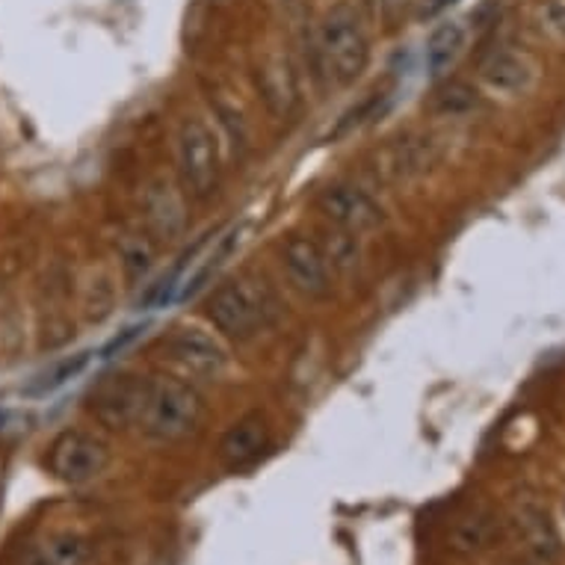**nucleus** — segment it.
<instances>
[{
  "instance_id": "obj_12",
  "label": "nucleus",
  "mask_w": 565,
  "mask_h": 565,
  "mask_svg": "<svg viewBox=\"0 0 565 565\" xmlns=\"http://www.w3.org/2000/svg\"><path fill=\"white\" fill-rule=\"evenodd\" d=\"M480 77L494 93L521 95L527 93L530 84H533V65L524 54H515V51H507V47H494L480 63Z\"/></svg>"
},
{
  "instance_id": "obj_9",
  "label": "nucleus",
  "mask_w": 565,
  "mask_h": 565,
  "mask_svg": "<svg viewBox=\"0 0 565 565\" xmlns=\"http://www.w3.org/2000/svg\"><path fill=\"white\" fill-rule=\"evenodd\" d=\"M167 352L172 355V362L181 364L195 380H223L225 367H228V355L220 347V341L204 334L202 329H190V326L169 334Z\"/></svg>"
},
{
  "instance_id": "obj_14",
  "label": "nucleus",
  "mask_w": 565,
  "mask_h": 565,
  "mask_svg": "<svg viewBox=\"0 0 565 565\" xmlns=\"http://www.w3.org/2000/svg\"><path fill=\"white\" fill-rule=\"evenodd\" d=\"M465 39H468V33H465V28L459 21H441V24L429 33L427 54H424L429 77H445L447 72L454 68L456 60H459L465 51Z\"/></svg>"
},
{
  "instance_id": "obj_17",
  "label": "nucleus",
  "mask_w": 565,
  "mask_h": 565,
  "mask_svg": "<svg viewBox=\"0 0 565 565\" xmlns=\"http://www.w3.org/2000/svg\"><path fill=\"white\" fill-rule=\"evenodd\" d=\"M86 359H89V355H86V352H81V355H75V359H68V362L56 364L54 371L45 373V376H39V382L30 391H33V394H45V391L60 388L63 382H68V380H72V376H75V373L84 371Z\"/></svg>"
},
{
  "instance_id": "obj_11",
  "label": "nucleus",
  "mask_w": 565,
  "mask_h": 565,
  "mask_svg": "<svg viewBox=\"0 0 565 565\" xmlns=\"http://www.w3.org/2000/svg\"><path fill=\"white\" fill-rule=\"evenodd\" d=\"M93 542L77 533H51L19 551L12 565H89Z\"/></svg>"
},
{
  "instance_id": "obj_18",
  "label": "nucleus",
  "mask_w": 565,
  "mask_h": 565,
  "mask_svg": "<svg viewBox=\"0 0 565 565\" xmlns=\"http://www.w3.org/2000/svg\"><path fill=\"white\" fill-rule=\"evenodd\" d=\"M412 0H367V10L373 12V19L385 24V28H397L403 15H406Z\"/></svg>"
},
{
  "instance_id": "obj_13",
  "label": "nucleus",
  "mask_w": 565,
  "mask_h": 565,
  "mask_svg": "<svg viewBox=\"0 0 565 565\" xmlns=\"http://www.w3.org/2000/svg\"><path fill=\"white\" fill-rule=\"evenodd\" d=\"M146 220H149L151 232L160 237H178L184 228V207L178 202L175 190L167 181H154L146 193Z\"/></svg>"
},
{
  "instance_id": "obj_4",
  "label": "nucleus",
  "mask_w": 565,
  "mask_h": 565,
  "mask_svg": "<svg viewBox=\"0 0 565 565\" xmlns=\"http://www.w3.org/2000/svg\"><path fill=\"white\" fill-rule=\"evenodd\" d=\"M178 178L186 195L193 199H207L216 190L220 181V146H216L214 130L207 128L204 121L186 119L178 130Z\"/></svg>"
},
{
  "instance_id": "obj_19",
  "label": "nucleus",
  "mask_w": 565,
  "mask_h": 565,
  "mask_svg": "<svg viewBox=\"0 0 565 565\" xmlns=\"http://www.w3.org/2000/svg\"><path fill=\"white\" fill-rule=\"evenodd\" d=\"M539 21H542V30L565 42V0H545L539 10Z\"/></svg>"
},
{
  "instance_id": "obj_16",
  "label": "nucleus",
  "mask_w": 565,
  "mask_h": 565,
  "mask_svg": "<svg viewBox=\"0 0 565 565\" xmlns=\"http://www.w3.org/2000/svg\"><path fill=\"white\" fill-rule=\"evenodd\" d=\"M477 104V95H473V89H468L465 84H450L441 89V95H438V113H445V116H462V113H468Z\"/></svg>"
},
{
  "instance_id": "obj_3",
  "label": "nucleus",
  "mask_w": 565,
  "mask_h": 565,
  "mask_svg": "<svg viewBox=\"0 0 565 565\" xmlns=\"http://www.w3.org/2000/svg\"><path fill=\"white\" fill-rule=\"evenodd\" d=\"M202 394L184 380H151L149 399L139 417V429L154 441H178L190 436L202 417Z\"/></svg>"
},
{
  "instance_id": "obj_2",
  "label": "nucleus",
  "mask_w": 565,
  "mask_h": 565,
  "mask_svg": "<svg viewBox=\"0 0 565 565\" xmlns=\"http://www.w3.org/2000/svg\"><path fill=\"white\" fill-rule=\"evenodd\" d=\"M207 317L220 332L232 338H252L260 329H267L278 315V302L273 290L252 276L228 278L207 297Z\"/></svg>"
},
{
  "instance_id": "obj_8",
  "label": "nucleus",
  "mask_w": 565,
  "mask_h": 565,
  "mask_svg": "<svg viewBox=\"0 0 565 565\" xmlns=\"http://www.w3.org/2000/svg\"><path fill=\"white\" fill-rule=\"evenodd\" d=\"M317 207L329 220V225H334L338 232L350 234V237L367 234L382 225V207L364 193L362 186L355 184L326 186L320 199H317Z\"/></svg>"
},
{
  "instance_id": "obj_7",
  "label": "nucleus",
  "mask_w": 565,
  "mask_h": 565,
  "mask_svg": "<svg viewBox=\"0 0 565 565\" xmlns=\"http://www.w3.org/2000/svg\"><path fill=\"white\" fill-rule=\"evenodd\" d=\"M281 269L294 285L308 299H326L332 290V269L329 258L320 243L302 234H290L288 241L281 243Z\"/></svg>"
},
{
  "instance_id": "obj_15",
  "label": "nucleus",
  "mask_w": 565,
  "mask_h": 565,
  "mask_svg": "<svg viewBox=\"0 0 565 565\" xmlns=\"http://www.w3.org/2000/svg\"><path fill=\"white\" fill-rule=\"evenodd\" d=\"M121 255V267L128 273V278H142L154 267V258H158V252H154V243L149 237H139V234H125V241L119 246Z\"/></svg>"
},
{
  "instance_id": "obj_1",
  "label": "nucleus",
  "mask_w": 565,
  "mask_h": 565,
  "mask_svg": "<svg viewBox=\"0 0 565 565\" xmlns=\"http://www.w3.org/2000/svg\"><path fill=\"white\" fill-rule=\"evenodd\" d=\"M317 65L334 86H350L371 63V39L362 15L350 3H334L317 24Z\"/></svg>"
},
{
  "instance_id": "obj_10",
  "label": "nucleus",
  "mask_w": 565,
  "mask_h": 565,
  "mask_svg": "<svg viewBox=\"0 0 565 565\" xmlns=\"http://www.w3.org/2000/svg\"><path fill=\"white\" fill-rule=\"evenodd\" d=\"M269 447V427L267 420L252 412V415L241 417L228 433L220 441V459H223L225 468L232 471H243L249 468L264 456V450Z\"/></svg>"
},
{
  "instance_id": "obj_5",
  "label": "nucleus",
  "mask_w": 565,
  "mask_h": 565,
  "mask_svg": "<svg viewBox=\"0 0 565 565\" xmlns=\"http://www.w3.org/2000/svg\"><path fill=\"white\" fill-rule=\"evenodd\" d=\"M110 465V447L98 436L68 429L47 450V468L65 486H86L98 480Z\"/></svg>"
},
{
  "instance_id": "obj_20",
  "label": "nucleus",
  "mask_w": 565,
  "mask_h": 565,
  "mask_svg": "<svg viewBox=\"0 0 565 565\" xmlns=\"http://www.w3.org/2000/svg\"><path fill=\"white\" fill-rule=\"evenodd\" d=\"M137 334H139V326H130L128 332H121V338H116V341H113L110 347H107V350H104V359H113V352L125 350V347H128V343L134 341V338H137Z\"/></svg>"
},
{
  "instance_id": "obj_6",
  "label": "nucleus",
  "mask_w": 565,
  "mask_h": 565,
  "mask_svg": "<svg viewBox=\"0 0 565 565\" xmlns=\"http://www.w3.org/2000/svg\"><path fill=\"white\" fill-rule=\"evenodd\" d=\"M151 380L137 373H119L98 385L93 394V415L110 429L139 427V417L149 399Z\"/></svg>"
}]
</instances>
